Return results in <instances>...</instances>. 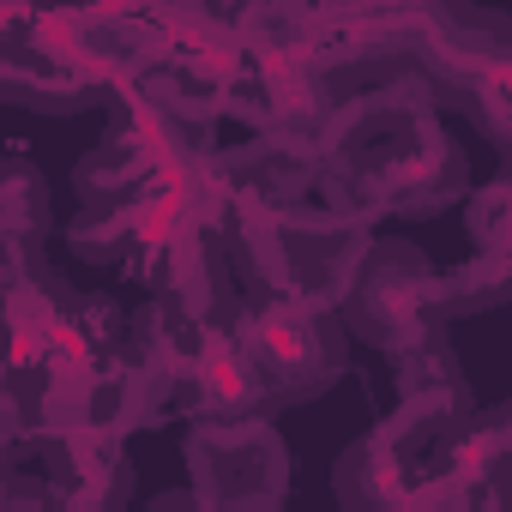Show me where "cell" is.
<instances>
[{
  "mask_svg": "<svg viewBox=\"0 0 512 512\" xmlns=\"http://www.w3.org/2000/svg\"><path fill=\"white\" fill-rule=\"evenodd\" d=\"M0 229H7V284L37 272V241L49 235V181L25 157H7L0 175Z\"/></svg>",
  "mask_w": 512,
  "mask_h": 512,
  "instance_id": "11",
  "label": "cell"
},
{
  "mask_svg": "<svg viewBox=\"0 0 512 512\" xmlns=\"http://www.w3.org/2000/svg\"><path fill=\"white\" fill-rule=\"evenodd\" d=\"M512 452L488 434L476 398H398V410L368 428L338 458V500L362 512L386 506H470L494 464Z\"/></svg>",
  "mask_w": 512,
  "mask_h": 512,
  "instance_id": "2",
  "label": "cell"
},
{
  "mask_svg": "<svg viewBox=\"0 0 512 512\" xmlns=\"http://www.w3.org/2000/svg\"><path fill=\"white\" fill-rule=\"evenodd\" d=\"M326 151L314 133H247L235 151H217V181L229 211H284L320 199Z\"/></svg>",
  "mask_w": 512,
  "mask_h": 512,
  "instance_id": "9",
  "label": "cell"
},
{
  "mask_svg": "<svg viewBox=\"0 0 512 512\" xmlns=\"http://www.w3.org/2000/svg\"><path fill=\"white\" fill-rule=\"evenodd\" d=\"M193 500L211 512H266L290 494V440L272 410L260 416H187L181 434Z\"/></svg>",
  "mask_w": 512,
  "mask_h": 512,
  "instance_id": "4",
  "label": "cell"
},
{
  "mask_svg": "<svg viewBox=\"0 0 512 512\" xmlns=\"http://www.w3.org/2000/svg\"><path fill=\"white\" fill-rule=\"evenodd\" d=\"M332 19V0H253L235 19L241 49H320V31Z\"/></svg>",
  "mask_w": 512,
  "mask_h": 512,
  "instance_id": "12",
  "label": "cell"
},
{
  "mask_svg": "<svg viewBox=\"0 0 512 512\" xmlns=\"http://www.w3.org/2000/svg\"><path fill=\"white\" fill-rule=\"evenodd\" d=\"M482 422H488V434L512 452V398H506V404H494V410H482Z\"/></svg>",
  "mask_w": 512,
  "mask_h": 512,
  "instance_id": "17",
  "label": "cell"
},
{
  "mask_svg": "<svg viewBox=\"0 0 512 512\" xmlns=\"http://www.w3.org/2000/svg\"><path fill=\"white\" fill-rule=\"evenodd\" d=\"M133 494V470L115 434H91V428H61L43 434L19 452H7V482L0 500L13 512L37 506H61V512H115Z\"/></svg>",
  "mask_w": 512,
  "mask_h": 512,
  "instance_id": "6",
  "label": "cell"
},
{
  "mask_svg": "<svg viewBox=\"0 0 512 512\" xmlns=\"http://www.w3.org/2000/svg\"><path fill=\"white\" fill-rule=\"evenodd\" d=\"M332 7H350V13H398V19H416L428 13L434 0H332Z\"/></svg>",
  "mask_w": 512,
  "mask_h": 512,
  "instance_id": "15",
  "label": "cell"
},
{
  "mask_svg": "<svg viewBox=\"0 0 512 512\" xmlns=\"http://www.w3.org/2000/svg\"><path fill=\"white\" fill-rule=\"evenodd\" d=\"M181 7H187V13H205V19H217V25H235V19L253 7V0H181Z\"/></svg>",
  "mask_w": 512,
  "mask_h": 512,
  "instance_id": "16",
  "label": "cell"
},
{
  "mask_svg": "<svg viewBox=\"0 0 512 512\" xmlns=\"http://www.w3.org/2000/svg\"><path fill=\"white\" fill-rule=\"evenodd\" d=\"M464 217H470V241L482 253H512V175L476 187L470 205H464Z\"/></svg>",
  "mask_w": 512,
  "mask_h": 512,
  "instance_id": "13",
  "label": "cell"
},
{
  "mask_svg": "<svg viewBox=\"0 0 512 512\" xmlns=\"http://www.w3.org/2000/svg\"><path fill=\"white\" fill-rule=\"evenodd\" d=\"M175 410L181 416H260V410H278L272 386L260 374V356L241 338V314L199 338V350L187 356V368L175 380Z\"/></svg>",
  "mask_w": 512,
  "mask_h": 512,
  "instance_id": "10",
  "label": "cell"
},
{
  "mask_svg": "<svg viewBox=\"0 0 512 512\" xmlns=\"http://www.w3.org/2000/svg\"><path fill=\"white\" fill-rule=\"evenodd\" d=\"M446 272L428 260L416 241H398V235H374L362 266H356V284L344 296V326L380 350V356H404L410 344L446 332Z\"/></svg>",
  "mask_w": 512,
  "mask_h": 512,
  "instance_id": "5",
  "label": "cell"
},
{
  "mask_svg": "<svg viewBox=\"0 0 512 512\" xmlns=\"http://www.w3.org/2000/svg\"><path fill=\"white\" fill-rule=\"evenodd\" d=\"M223 121H241L247 133H326L332 121V85L320 55L302 49H241Z\"/></svg>",
  "mask_w": 512,
  "mask_h": 512,
  "instance_id": "8",
  "label": "cell"
},
{
  "mask_svg": "<svg viewBox=\"0 0 512 512\" xmlns=\"http://www.w3.org/2000/svg\"><path fill=\"white\" fill-rule=\"evenodd\" d=\"M470 506H494V512H506V506H512V458L488 470V482L476 488V500H470Z\"/></svg>",
  "mask_w": 512,
  "mask_h": 512,
  "instance_id": "14",
  "label": "cell"
},
{
  "mask_svg": "<svg viewBox=\"0 0 512 512\" xmlns=\"http://www.w3.org/2000/svg\"><path fill=\"white\" fill-rule=\"evenodd\" d=\"M241 338L260 356L272 404H308L344 380V314L290 302V296H241Z\"/></svg>",
  "mask_w": 512,
  "mask_h": 512,
  "instance_id": "7",
  "label": "cell"
},
{
  "mask_svg": "<svg viewBox=\"0 0 512 512\" xmlns=\"http://www.w3.org/2000/svg\"><path fill=\"white\" fill-rule=\"evenodd\" d=\"M374 241V223L308 199L284 211H235L223 223V253L241 296H290L314 308H338L356 284V266Z\"/></svg>",
  "mask_w": 512,
  "mask_h": 512,
  "instance_id": "3",
  "label": "cell"
},
{
  "mask_svg": "<svg viewBox=\"0 0 512 512\" xmlns=\"http://www.w3.org/2000/svg\"><path fill=\"white\" fill-rule=\"evenodd\" d=\"M320 151V199L362 223L428 217L464 193V151L440 127V103L422 79L344 97L320 133Z\"/></svg>",
  "mask_w": 512,
  "mask_h": 512,
  "instance_id": "1",
  "label": "cell"
}]
</instances>
